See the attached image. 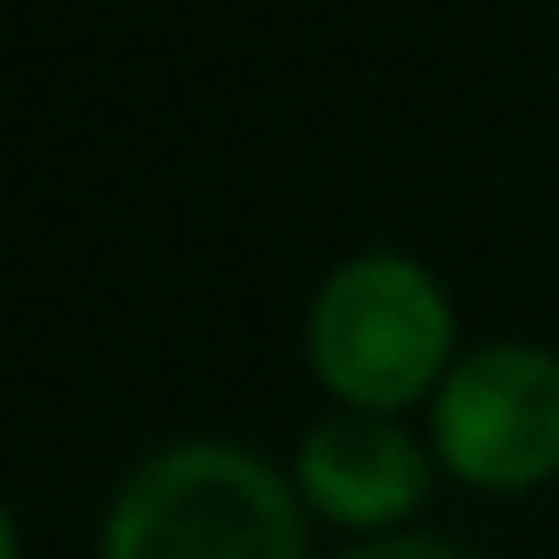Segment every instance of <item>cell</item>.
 Here are the masks:
<instances>
[{
  "mask_svg": "<svg viewBox=\"0 0 559 559\" xmlns=\"http://www.w3.org/2000/svg\"><path fill=\"white\" fill-rule=\"evenodd\" d=\"M99 559H305V510L241 439H170L121 481Z\"/></svg>",
  "mask_w": 559,
  "mask_h": 559,
  "instance_id": "cell-1",
  "label": "cell"
},
{
  "mask_svg": "<svg viewBox=\"0 0 559 559\" xmlns=\"http://www.w3.org/2000/svg\"><path fill=\"white\" fill-rule=\"evenodd\" d=\"M453 305L418 255L361 248L333 262L312 298V361L355 411H390L447 369Z\"/></svg>",
  "mask_w": 559,
  "mask_h": 559,
  "instance_id": "cell-2",
  "label": "cell"
},
{
  "mask_svg": "<svg viewBox=\"0 0 559 559\" xmlns=\"http://www.w3.org/2000/svg\"><path fill=\"white\" fill-rule=\"evenodd\" d=\"M432 439L453 475L518 489L559 467V355L538 341H481L439 376Z\"/></svg>",
  "mask_w": 559,
  "mask_h": 559,
  "instance_id": "cell-3",
  "label": "cell"
},
{
  "mask_svg": "<svg viewBox=\"0 0 559 559\" xmlns=\"http://www.w3.org/2000/svg\"><path fill=\"white\" fill-rule=\"evenodd\" d=\"M425 481H432V461L390 411H333L298 439V489L341 524L404 518Z\"/></svg>",
  "mask_w": 559,
  "mask_h": 559,
  "instance_id": "cell-4",
  "label": "cell"
},
{
  "mask_svg": "<svg viewBox=\"0 0 559 559\" xmlns=\"http://www.w3.org/2000/svg\"><path fill=\"white\" fill-rule=\"evenodd\" d=\"M341 559H475L453 538H432V532H390V538H369V546L341 552Z\"/></svg>",
  "mask_w": 559,
  "mask_h": 559,
  "instance_id": "cell-5",
  "label": "cell"
}]
</instances>
